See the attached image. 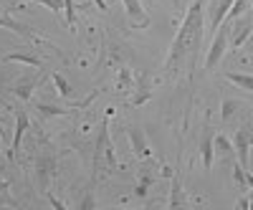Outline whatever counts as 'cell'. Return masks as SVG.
Returning <instances> with one entry per match:
<instances>
[{"mask_svg":"<svg viewBox=\"0 0 253 210\" xmlns=\"http://www.w3.org/2000/svg\"><path fill=\"white\" fill-rule=\"evenodd\" d=\"M152 185H155V177H152L150 172H142L139 180H137V185H134V195H137V198H144L147 193L152 190Z\"/></svg>","mask_w":253,"mask_h":210,"instance_id":"ac0fdd59","label":"cell"},{"mask_svg":"<svg viewBox=\"0 0 253 210\" xmlns=\"http://www.w3.org/2000/svg\"><path fill=\"white\" fill-rule=\"evenodd\" d=\"M5 190H10V185L3 180V175H0V193H5Z\"/></svg>","mask_w":253,"mask_h":210,"instance_id":"83f0119b","label":"cell"},{"mask_svg":"<svg viewBox=\"0 0 253 210\" xmlns=\"http://www.w3.org/2000/svg\"><path fill=\"white\" fill-rule=\"evenodd\" d=\"M33 86H36V81H20L18 86L13 89L20 99H26V101H31V94H33Z\"/></svg>","mask_w":253,"mask_h":210,"instance_id":"7402d4cb","label":"cell"},{"mask_svg":"<svg viewBox=\"0 0 253 210\" xmlns=\"http://www.w3.org/2000/svg\"><path fill=\"white\" fill-rule=\"evenodd\" d=\"M251 144H253V129L251 124H243V127L236 132L233 137V147H236V155H238V162L248 170V157H251Z\"/></svg>","mask_w":253,"mask_h":210,"instance_id":"277c9868","label":"cell"},{"mask_svg":"<svg viewBox=\"0 0 253 210\" xmlns=\"http://www.w3.org/2000/svg\"><path fill=\"white\" fill-rule=\"evenodd\" d=\"M238 112V101H233V99H225L223 101V107H220V117H223V122H228L230 117H233Z\"/></svg>","mask_w":253,"mask_h":210,"instance_id":"603a6c76","label":"cell"},{"mask_svg":"<svg viewBox=\"0 0 253 210\" xmlns=\"http://www.w3.org/2000/svg\"><path fill=\"white\" fill-rule=\"evenodd\" d=\"M246 175H248V198L253 203V172H246Z\"/></svg>","mask_w":253,"mask_h":210,"instance_id":"4316f807","label":"cell"},{"mask_svg":"<svg viewBox=\"0 0 253 210\" xmlns=\"http://www.w3.org/2000/svg\"><path fill=\"white\" fill-rule=\"evenodd\" d=\"M230 26H233V20L225 18L223 23H220V28L215 31V38H213V43H210L208 58H205V69H208V71H213V69L218 66V61L223 58L225 46H228V38H230Z\"/></svg>","mask_w":253,"mask_h":210,"instance_id":"3957f363","label":"cell"},{"mask_svg":"<svg viewBox=\"0 0 253 210\" xmlns=\"http://www.w3.org/2000/svg\"><path fill=\"white\" fill-rule=\"evenodd\" d=\"M101 155H107V165L112 167L114 172H119V170H122V165L117 162V155H114V144L109 142V122H107V119H104V122H101V127H99L96 150H94V155H91V160H94V172H91V180H96V170H99V160H101Z\"/></svg>","mask_w":253,"mask_h":210,"instance_id":"7a4b0ae2","label":"cell"},{"mask_svg":"<svg viewBox=\"0 0 253 210\" xmlns=\"http://www.w3.org/2000/svg\"><path fill=\"white\" fill-rule=\"evenodd\" d=\"M233 3H236V0H220V3L213 8V13H210V31H218V28H220V23L228 18Z\"/></svg>","mask_w":253,"mask_h":210,"instance_id":"7c38bea8","label":"cell"},{"mask_svg":"<svg viewBox=\"0 0 253 210\" xmlns=\"http://www.w3.org/2000/svg\"><path fill=\"white\" fill-rule=\"evenodd\" d=\"M185 198H182V187H180V177H172V195H170V208H182Z\"/></svg>","mask_w":253,"mask_h":210,"instance_id":"ffe728a7","label":"cell"},{"mask_svg":"<svg viewBox=\"0 0 253 210\" xmlns=\"http://www.w3.org/2000/svg\"><path fill=\"white\" fill-rule=\"evenodd\" d=\"M0 61H3V64L18 61V64H26V66H36V69H41V58H38V56H33V53H20V51H15V53H5V56H0Z\"/></svg>","mask_w":253,"mask_h":210,"instance_id":"4fadbf2b","label":"cell"},{"mask_svg":"<svg viewBox=\"0 0 253 210\" xmlns=\"http://www.w3.org/2000/svg\"><path fill=\"white\" fill-rule=\"evenodd\" d=\"M26 129H31V119H28V114H26L23 109H18V112H15V132H13V142H10V147H8V157H10V160H15V152H18L20 139H23Z\"/></svg>","mask_w":253,"mask_h":210,"instance_id":"ba28073f","label":"cell"},{"mask_svg":"<svg viewBox=\"0 0 253 210\" xmlns=\"http://www.w3.org/2000/svg\"><path fill=\"white\" fill-rule=\"evenodd\" d=\"M33 3H41V5H46L51 13H61L63 8H66V5H63V0H33Z\"/></svg>","mask_w":253,"mask_h":210,"instance_id":"484cf974","label":"cell"},{"mask_svg":"<svg viewBox=\"0 0 253 210\" xmlns=\"http://www.w3.org/2000/svg\"><path fill=\"white\" fill-rule=\"evenodd\" d=\"M152 99V86H150V79H147L144 71H137L134 76V89H132V99L129 104L132 107H142V104H147Z\"/></svg>","mask_w":253,"mask_h":210,"instance_id":"52a82bcc","label":"cell"},{"mask_svg":"<svg viewBox=\"0 0 253 210\" xmlns=\"http://www.w3.org/2000/svg\"><path fill=\"white\" fill-rule=\"evenodd\" d=\"M215 147H218V150H223V152H225V157H228L230 162H233V160H238V155H236V147L230 144V139H228V137L218 134V137H215Z\"/></svg>","mask_w":253,"mask_h":210,"instance_id":"d6986e66","label":"cell"},{"mask_svg":"<svg viewBox=\"0 0 253 210\" xmlns=\"http://www.w3.org/2000/svg\"><path fill=\"white\" fill-rule=\"evenodd\" d=\"M134 89V76L129 69H119V76H117V91L119 94H129Z\"/></svg>","mask_w":253,"mask_h":210,"instance_id":"2e32d148","label":"cell"},{"mask_svg":"<svg viewBox=\"0 0 253 210\" xmlns=\"http://www.w3.org/2000/svg\"><path fill=\"white\" fill-rule=\"evenodd\" d=\"M51 79H53V84H56L58 96H63V99H71V96H74V86H71V81H66V76H63V74L53 71V74H51Z\"/></svg>","mask_w":253,"mask_h":210,"instance_id":"9a60e30c","label":"cell"},{"mask_svg":"<svg viewBox=\"0 0 253 210\" xmlns=\"http://www.w3.org/2000/svg\"><path fill=\"white\" fill-rule=\"evenodd\" d=\"M215 139H213V134H210V129H205L203 132V139H200V160H203V167L205 170H210L213 167V157H215Z\"/></svg>","mask_w":253,"mask_h":210,"instance_id":"8fae6325","label":"cell"},{"mask_svg":"<svg viewBox=\"0 0 253 210\" xmlns=\"http://www.w3.org/2000/svg\"><path fill=\"white\" fill-rule=\"evenodd\" d=\"M124 5H126V15H129L134 23H139V26L147 23V13L142 10V3H139V0H124Z\"/></svg>","mask_w":253,"mask_h":210,"instance_id":"5bb4252c","label":"cell"},{"mask_svg":"<svg viewBox=\"0 0 253 210\" xmlns=\"http://www.w3.org/2000/svg\"><path fill=\"white\" fill-rule=\"evenodd\" d=\"M203 13H205V0H193V5H190L170 46V53H167V61H165L167 76H177L180 71H190L195 66L200 41H203Z\"/></svg>","mask_w":253,"mask_h":210,"instance_id":"6da1fadb","label":"cell"},{"mask_svg":"<svg viewBox=\"0 0 253 210\" xmlns=\"http://www.w3.org/2000/svg\"><path fill=\"white\" fill-rule=\"evenodd\" d=\"M63 15H66V23L71 26V31H74V26H76V3L74 0H63Z\"/></svg>","mask_w":253,"mask_h":210,"instance_id":"cb8c5ba5","label":"cell"},{"mask_svg":"<svg viewBox=\"0 0 253 210\" xmlns=\"http://www.w3.org/2000/svg\"><path fill=\"white\" fill-rule=\"evenodd\" d=\"M246 10H248V0H236L233 8H230V13H228V18H230V20H236V18H241Z\"/></svg>","mask_w":253,"mask_h":210,"instance_id":"d4e9b609","label":"cell"},{"mask_svg":"<svg viewBox=\"0 0 253 210\" xmlns=\"http://www.w3.org/2000/svg\"><path fill=\"white\" fill-rule=\"evenodd\" d=\"M0 28H8V31H13V33H18L23 41H38V36L28 28V26H23V23H18V20L10 15V13H3L0 10Z\"/></svg>","mask_w":253,"mask_h":210,"instance_id":"9c48e42d","label":"cell"},{"mask_svg":"<svg viewBox=\"0 0 253 210\" xmlns=\"http://www.w3.org/2000/svg\"><path fill=\"white\" fill-rule=\"evenodd\" d=\"M225 79H228V81H233L238 89L253 94V76H251V74H236V71H230V74H225Z\"/></svg>","mask_w":253,"mask_h":210,"instance_id":"e0dca14e","label":"cell"},{"mask_svg":"<svg viewBox=\"0 0 253 210\" xmlns=\"http://www.w3.org/2000/svg\"><path fill=\"white\" fill-rule=\"evenodd\" d=\"M53 172H56V155H41L36 160V177H38L41 190H46V187L51 185Z\"/></svg>","mask_w":253,"mask_h":210,"instance_id":"8992f818","label":"cell"},{"mask_svg":"<svg viewBox=\"0 0 253 210\" xmlns=\"http://www.w3.org/2000/svg\"><path fill=\"white\" fill-rule=\"evenodd\" d=\"M126 139H129V144H132V150H134L137 157H150V150H147L144 134H142V129L137 127V124H129V127H126Z\"/></svg>","mask_w":253,"mask_h":210,"instance_id":"30bf717a","label":"cell"},{"mask_svg":"<svg viewBox=\"0 0 253 210\" xmlns=\"http://www.w3.org/2000/svg\"><path fill=\"white\" fill-rule=\"evenodd\" d=\"M253 33V15H243V18H236L233 26H230V48L238 51L246 38Z\"/></svg>","mask_w":253,"mask_h":210,"instance_id":"5b68a950","label":"cell"},{"mask_svg":"<svg viewBox=\"0 0 253 210\" xmlns=\"http://www.w3.org/2000/svg\"><path fill=\"white\" fill-rule=\"evenodd\" d=\"M36 109L41 117H66L71 114V109H61V107H48V104H36Z\"/></svg>","mask_w":253,"mask_h":210,"instance_id":"44dd1931","label":"cell"}]
</instances>
